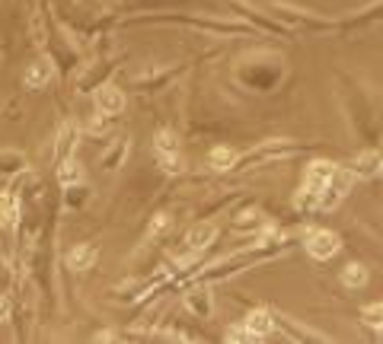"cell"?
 <instances>
[{"label":"cell","mask_w":383,"mask_h":344,"mask_svg":"<svg viewBox=\"0 0 383 344\" xmlns=\"http://www.w3.org/2000/svg\"><path fill=\"white\" fill-rule=\"evenodd\" d=\"M342 284L348 287V290H358V287L367 284V268L364 265H348L345 271H342Z\"/></svg>","instance_id":"cell-11"},{"label":"cell","mask_w":383,"mask_h":344,"mask_svg":"<svg viewBox=\"0 0 383 344\" xmlns=\"http://www.w3.org/2000/svg\"><path fill=\"white\" fill-rule=\"evenodd\" d=\"M234 160H237V153L230 147H217V150H211V156H208V163L214 169H230L234 166Z\"/></svg>","instance_id":"cell-13"},{"label":"cell","mask_w":383,"mask_h":344,"mask_svg":"<svg viewBox=\"0 0 383 344\" xmlns=\"http://www.w3.org/2000/svg\"><path fill=\"white\" fill-rule=\"evenodd\" d=\"M154 153H156V160H160V166L166 172H179L182 156H179V137H176V131L163 128L160 134L154 137Z\"/></svg>","instance_id":"cell-2"},{"label":"cell","mask_w":383,"mask_h":344,"mask_svg":"<svg viewBox=\"0 0 383 344\" xmlns=\"http://www.w3.org/2000/svg\"><path fill=\"white\" fill-rule=\"evenodd\" d=\"M93 261H96V249H93V246H77V249L67 256V265H71L74 271H90Z\"/></svg>","instance_id":"cell-8"},{"label":"cell","mask_w":383,"mask_h":344,"mask_svg":"<svg viewBox=\"0 0 383 344\" xmlns=\"http://www.w3.org/2000/svg\"><path fill=\"white\" fill-rule=\"evenodd\" d=\"M307 252L319 261L332 258L335 252H339V236H335L332 230H310L307 233Z\"/></svg>","instance_id":"cell-4"},{"label":"cell","mask_w":383,"mask_h":344,"mask_svg":"<svg viewBox=\"0 0 383 344\" xmlns=\"http://www.w3.org/2000/svg\"><path fill=\"white\" fill-rule=\"evenodd\" d=\"M26 169V160L19 150H0V172H19Z\"/></svg>","instance_id":"cell-12"},{"label":"cell","mask_w":383,"mask_h":344,"mask_svg":"<svg viewBox=\"0 0 383 344\" xmlns=\"http://www.w3.org/2000/svg\"><path fill=\"white\" fill-rule=\"evenodd\" d=\"M48 80H51V64L42 58V61H36V64L26 71V86L29 89H39V86H45Z\"/></svg>","instance_id":"cell-9"},{"label":"cell","mask_w":383,"mask_h":344,"mask_svg":"<svg viewBox=\"0 0 383 344\" xmlns=\"http://www.w3.org/2000/svg\"><path fill=\"white\" fill-rule=\"evenodd\" d=\"M214 239H217V226H211V223H198L195 230L189 233L186 246H189L192 256H198V252H204L211 243H214Z\"/></svg>","instance_id":"cell-5"},{"label":"cell","mask_w":383,"mask_h":344,"mask_svg":"<svg viewBox=\"0 0 383 344\" xmlns=\"http://www.w3.org/2000/svg\"><path fill=\"white\" fill-rule=\"evenodd\" d=\"M352 188V172L332 166V163H313L304 176V185H300V198H297V208L300 211H329L342 198L348 195Z\"/></svg>","instance_id":"cell-1"},{"label":"cell","mask_w":383,"mask_h":344,"mask_svg":"<svg viewBox=\"0 0 383 344\" xmlns=\"http://www.w3.org/2000/svg\"><path fill=\"white\" fill-rule=\"evenodd\" d=\"M16 220H19V201L10 195V191H4V195H0V223L16 226Z\"/></svg>","instance_id":"cell-10"},{"label":"cell","mask_w":383,"mask_h":344,"mask_svg":"<svg viewBox=\"0 0 383 344\" xmlns=\"http://www.w3.org/2000/svg\"><path fill=\"white\" fill-rule=\"evenodd\" d=\"M96 106H99L102 115H119L121 108H125V93H121L119 86H106L96 96Z\"/></svg>","instance_id":"cell-6"},{"label":"cell","mask_w":383,"mask_h":344,"mask_svg":"<svg viewBox=\"0 0 383 344\" xmlns=\"http://www.w3.org/2000/svg\"><path fill=\"white\" fill-rule=\"evenodd\" d=\"M6 315V300H0V319Z\"/></svg>","instance_id":"cell-15"},{"label":"cell","mask_w":383,"mask_h":344,"mask_svg":"<svg viewBox=\"0 0 383 344\" xmlns=\"http://www.w3.org/2000/svg\"><path fill=\"white\" fill-rule=\"evenodd\" d=\"M377 169H380V153H377V150H364V153L354 160L352 176H358V178H374V176H377Z\"/></svg>","instance_id":"cell-7"},{"label":"cell","mask_w":383,"mask_h":344,"mask_svg":"<svg viewBox=\"0 0 383 344\" xmlns=\"http://www.w3.org/2000/svg\"><path fill=\"white\" fill-rule=\"evenodd\" d=\"M121 153H125V143H115V150H112V153H109V156H102V166H109V169H115V166H119V160H121Z\"/></svg>","instance_id":"cell-14"},{"label":"cell","mask_w":383,"mask_h":344,"mask_svg":"<svg viewBox=\"0 0 383 344\" xmlns=\"http://www.w3.org/2000/svg\"><path fill=\"white\" fill-rule=\"evenodd\" d=\"M275 328V322H272V315L265 313V309H256V313L246 315L243 328H237V332H230L227 338H243V341H256V338H265V335Z\"/></svg>","instance_id":"cell-3"}]
</instances>
